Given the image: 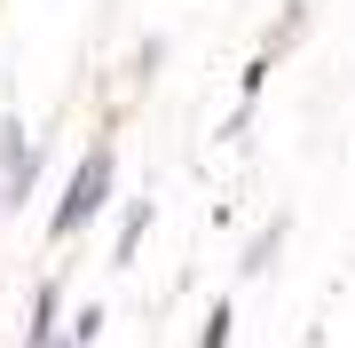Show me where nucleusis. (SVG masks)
Returning a JSON list of instances; mask_svg holds the SVG:
<instances>
[{"mask_svg":"<svg viewBox=\"0 0 355 348\" xmlns=\"http://www.w3.org/2000/svg\"><path fill=\"white\" fill-rule=\"evenodd\" d=\"M103 190H111V167H103V158H87V167H79V182H71V198H64V214H55V230L71 238L79 222L103 206Z\"/></svg>","mask_w":355,"mask_h":348,"instance_id":"obj_1","label":"nucleus"}]
</instances>
